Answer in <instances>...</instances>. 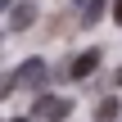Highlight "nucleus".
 <instances>
[{
  "mask_svg": "<svg viewBox=\"0 0 122 122\" xmlns=\"http://www.w3.org/2000/svg\"><path fill=\"white\" fill-rule=\"evenodd\" d=\"M45 77H50V68H45L41 59H27L9 81H14V91H41V86H45Z\"/></svg>",
  "mask_w": 122,
  "mask_h": 122,
  "instance_id": "f257e3e1",
  "label": "nucleus"
},
{
  "mask_svg": "<svg viewBox=\"0 0 122 122\" xmlns=\"http://www.w3.org/2000/svg\"><path fill=\"white\" fill-rule=\"evenodd\" d=\"M32 113H36L41 122H63L68 113H72V100H68V95H41Z\"/></svg>",
  "mask_w": 122,
  "mask_h": 122,
  "instance_id": "f03ea898",
  "label": "nucleus"
},
{
  "mask_svg": "<svg viewBox=\"0 0 122 122\" xmlns=\"http://www.w3.org/2000/svg\"><path fill=\"white\" fill-rule=\"evenodd\" d=\"M32 23H36V5H32V0H23V5H9V27H14V32H27Z\"/></svg>",
  "mask_w": 122,
  "mask_h": 122,
  "instance_id": "7ed1b4c3",
  "label": "nucleus"
},
{
  "mask_svg": "<svg viewBox=\"0 0 122 122\" xmlns=\"http://www.w3.org/2000/svg\"><path fill=\"white\" fill-rule=\"evenodd\" d=\"M95 68H100V50H81V54L68 63V77H77V81H81V77H91Z\"/></svg>",
  "mask_w": 122,
  "mask_h": 122,
  "instance_id": "20e7f679",
  "label": "nucleus"
},
{
  "mask_svg": "<svg viewBox=\"0 0 122 122\" xmlns=\"http://www.w3.org/2000/svg\"><path fill=\"white\" fill-rule=\"evenodd\" d=\"M118 113H122L118 95H109V100H100V109H95V122H118Z\"/></svg>",
  "mask_w": 122,
  "mask_h": 122,
  "instance_id": "39448f33",
  "label": "nucleus"
},
{
  "mask_svg": "<svg viewBox=\"0 0 122 122\" xmlns=\"http://www.w3.org/2000/svg\"><path fill=\"white\" fill-rule=\"evenodd\" d=\"M100 14H104V0H86V14H81V23L91 27V23H100Z\"/></svg>",
  "mask_w": 122,
  "mask_h": 122,
  "instance_id": "423d86ee",
  "label": "nucleus"
},
{
  "mask_svg": "<svg viewBox=\"0 0 122 122\" xmlns=\"http://www.w3.org/2000/svg\"><path fill=\"white\" fill-rule=\"evenodd\" d=\"M113 23H122V0H113Z\"/></svg>",
  "mask_w": 122,
  "mask_h": 122,
  "instance_id": "0eeeda50",
  "label": "nucleus"
},
{
  "mask_svg": "<svg viewBox=\"0 0 122 122\" xmlns=\"http://www.w3.org/2000/svg\"><path fill=\"white\" fill-rule=\"evenodd\" d=\"M9 5H14V0H0V14H5V9H9Z\"/></svg>",
  "mask_w": 122,
  "mask_h": 122,
  "instance_id": "6e6552de",
  "label": "nucleus"
},
{
  "mask_svg": "<svg viewBox=\"0 0 122 122\" xmlns=\"http://www.w3.org/2000/svg\"><path fill=\"white\" fill-rule=\"evenodd\" d=\"M9 122H23V118H9Z\"/></svg>",
  "mask_w": 122,
  "mask_h": 122,
  "instance_id": "1a4fd4ad",
  "label": "nucleus"
}]
</instances>
